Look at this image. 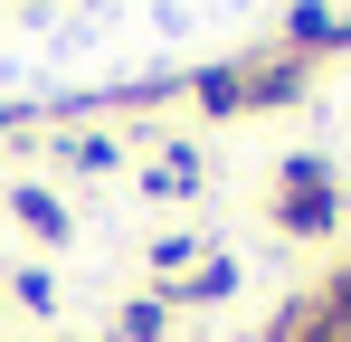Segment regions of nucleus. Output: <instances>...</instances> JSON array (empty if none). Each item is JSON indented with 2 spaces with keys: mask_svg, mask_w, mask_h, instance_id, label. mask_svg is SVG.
I'll list each match as a JSON object with an SVG mask.
<instances>
[{
  "mask_svg": "<svg viewBox=\"0 0 351 342\" xmlns=\"http://www.w3.org/2000/svg\"><path fill=\"white\" fill-rule=\"evenodd\" d=\"M276 228L285 238H332L342 228V181H332L323 152H285V171H276Z\"/></svg>",
  "mask_w": 351,
  "mask_h": 342,
  "instance_id": "obj_1",
  "label": "nucleus"
},
{
  "mask_svg": "<svg viewBox=\"0 0 351 342\" xmlns=\"http://www.w3.org/2000/svg\"><path fill=\"white\" fill-rule=\"evenodd\" d=\"M237 276H247L237 257H199V276H171V285H152V295H162L171 314H190V304H228V295H237Z\"/></svg>",
  "mask_w": 351,
  "mask_h": 342,
  "instance_id": "obj_2",
  "label": "nucleus"
},
{
  "mask_svg": "<svg viewBox=\"0 0 351 342\" xmlns=\"http://www.w3.org/2000/svg\"><path fill=\"white\" fill-rule=\"evenodd\" d=\"M10 209L29 219V238H48V247H66V238H76V219L58 209V190H38V181H19V190H10Z\"/></svg>",
  "mask_w": 351,
  "mask_h": 342,
  "instance_id": "obj_3",
  "label": "nucleus"
},
{
  "mask_svg": "<svg viewBox=\"0 0 351 342\" xmlns=\"http://www.w3.org/2000/svg\"><path fill=\"white\" fill-rule=\"evenodd\" d=\"M190 95H199L209 114H247V86H237V67H199V76H190Z\"/></svg>",
  "mask_w": 351,
  "mask_h": 342,
  "instance_id": "obj_4",
  "label": "nucleus"
},
{
  "mask_svg": "<svg viewBox=\"0 0 351 342\" xmlns=\"http://www.w3.org/2000/svg\"><path fill=\"white\" fill-rule=\"evenodd\" d=\"M180 190H199V152H190V143H171V152L152 162V200H180Z\"/></svg>",
  "mask_w": 351,
  "mask_h": 342,
  "instance_id": "obj_5",
  "label": "nucleus"
},
{
  "mask_svg": "<svg viewBox=\"0 0 351 342\" xmlns=\"http://www.w3.org/2000/svg\"><path fill=\"white\" fill-rule=\"evenodd\" d=\"M123 342H171V304L162 295H143V304H123V323H114Z\"/></svg>",
  "mask_w": 351,
  "mask_h": 342,
  "instance_id": "obj_6",
  "label": "nucleus"
},
{
  "mask_svg": "<svg viewBox=\"0 0 351 342\" xmlns=\"http://www.w3.org/2000/svg\"><path fill=\"white\" fill-rule=\"evenodd\" d=\"M58 152H66L76 171H114V133H66Z\"/></svg>",
  "mask_w": 351,
  "mask_h": 342,
  "instance_id": "obj_7",
  "label": "nucleus"
},
{
  "mask_svg": "<svg viewBox=\"0 0 351 342\" xmlns=\"http://www.w3.org/2000/svg\"><path fill=\"white\" fill-rule=\"evenodd\" d=\"M10 295H19L29 314H58V276H48V266H19V276H10Z\"/></svg>",
  "mask_w": 351,
  "mask_h": 342,
  "instance_id": "obj_8",
  "label": "nucleus"
}]
</instances>
